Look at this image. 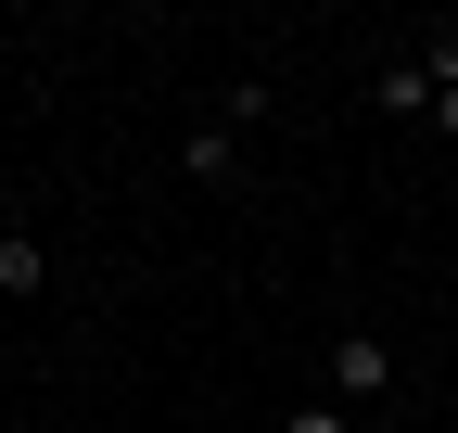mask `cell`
<instances>
[{"label": "cell", "mask_w": 458, "mask_h": 433, "mask_svg": "<svg viewBox=\"0 0 458 433\" xmlns=\"http://www.w3.org/2000/svg\"><path fill=\"white\" fill-rule=\"evenodd\" d=\"M255 115H267V89H255V77H242V89H229V102H216V115H204V128H191V140H179V166H191V179H204V191H216V179H229V166H242V128H255Z\"/></svg>", "instance_id": "cell-1"}, {"label": "cell", "mask_w": 458, "mask_h": 433, "mask_svg": "<svg viewBox=\"0 0 458 433\" xmlns=\"http://www.w3.org/2000/svg\"><path fill=\"white\" fill-rule=\"evenodd\" d=\"M382 395H394V357H382L369 332H344V344H331V408L357 420V408H382Z\"/></svg>", "instance_id": "cell-2"}, {"label": "cell", "mask_w": 458, "mask_h": 433, "mask_svg": "<svg viewBox=\"0 0 458 433\" xmlns=\"http://www.w3.org/2000/svg\"><path fill=\"white\" fill-rule=\"evenodd\" d=\"M38 281H51V242H38V230H0V293H13V306H26Z\"/></svg>", "instance_id": "cell-3"}, {"label": "cell", "mask_w": 458, "mask_h": 433, "mask_svg": "<svg viewBox=\"0 0 458 433\" xmlns=\"http://www.w3.org/2000/svg\"><path fill=\"white\" fill-rule=\"evenodd\" d=\"M382 115H433V77H420V51H408V64H382Z\"/></svg>", "instance_id": "cell-4"}, {"label": "cell", "mask_w": 458, "mask_h": 433, "mask_svg": "<svg viewBox=\"0 0 458 433\" xmlns=\"http://www.w3.org/2000/svg\"><path fill=\"white\" fill-rule=\"evenodd\" d=\"M280 433H357V420H344V408L318 395V408H293V420H280Z\"/></svg>", "instance_id": "cell-5"}, {"label": "cell", "mask_w": 458, "mask_h": 433, "mask_svg": "<svg viewBox=\"0 0 458 433\" xmlns=\"http://www.w3.org/2000/svg\"><path fill=\"white\" fill-rule=\"evenodd\" d=\"M433 128H445V140H458V77H433Z\"/></svg>", "instance_id": "cell-6"}]
</instances>
